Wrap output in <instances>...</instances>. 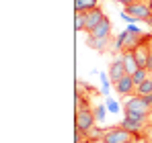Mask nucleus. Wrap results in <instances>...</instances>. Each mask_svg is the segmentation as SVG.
I'll return each mask as SVG.
<instances>
[{"label":"nucleus","mask_w":152,"mask_h":143,"mask_svg":"<svg viewBox=\"0 0 152 143\" xmlns=\"http://www.w3.org/2000/svg\"><path fill=\"white\" fill-rule=\"evenodd\" d=\"M140 41H142V33H140L136 27H127L126 31L117 37L115 49H117L119 53H124V51H134V49L140 45Z\"/></svg>","instance_id":"nucleus-1"},{"label":"nucleus","mask_w":152,"mask_h":143,"mask_svg":"<svg viewBox=\"0 0 152 143\" xmlns=\"http://www.w3.org/2000/svg\"><path fill=\"white\" fill-rule=\"evenodd\" d=\"M140 141V135L127 131L124 127H109L105 129V137H103L101 143H138Z\"/></svg>","instance_id":"nucleus-2"},{"label":"nucleus","mask_w":152,"mask_h":143,"mask_svg":"<svg viewBox=\"0 0 152 143\" xmlns=\"http://www.w3.org/2000/svg\"><path fill=\"white\" fill-rule=\"evenodd\" d=\"M126 113H134V115H144V117H150L152 115V106L146 102L144 96H132L124 106Z\"/></svg>","instance_id":"nucleus-3"},{"label":"nucleus","mask_w":152,"mask_h":143,"mask_svg":"<svg viewBox=\"0 0 152 143\" xmlns=\"http://www.w3.org/2000/svg\"><path fill=\"white\" fill-rule=\"evenodd\" d=\"M95 110L93 108H80V110H76V131H88L91 127H95Z\"/></svg>","instance_id":"nucleus-4"},{"label":"nucleus","mask_w":152,"mask_h":143,"mask_svg":"<svg viewBox=\"0 0 152 143\" xmlns=\"http://www.w3.org/2000/svg\"><path fill=\"white\" fill-rule=\"evenodd\" d=\"M124 12L129 14V17H134L136 21H146L148 17H152L150 6L144 4V2H134V4H129V6H124Z\"/></svg>","instance_id":"nucleus-5"},{"label":"nucleus","mask_w":152,"mask_h":143,"mask_svg":"<svg viewBox=\"0 0 152 143\" xmlns=\"http://www.w3.org/2000/svg\"><path fill=\"white\" fill-rule=\"evenodd\" d=\"M115 90L119 96H127V94H136V84H134V78L126 74L119 82H115Z\"/></svg>","instance_id":"nucleus-6"},{"label":"nucleus","mask_w":152,"mask_h":143,"mask_svg":"<svg viewBox=\"0 0 152 143\" xmlns=\"http://www.w3.org/2000/svg\"><path fill=\"white\" fill-rule=\"evenodd\" d=\"M126 74L127 72H126V66H124V59L121 57H117L115 61H111V66H109V78L113 80V84L119 82Z\"/></svg>","instance_id":"nucleus-7"},{"label":"nucleus","mask_w":152,"mask_h":143,"mask_svg":"<svg viewBox=\"0 0 152 143\" xmlns=\"http://www.w3.org/2000/svg\"><path fill=\"white\" fill-rule=\"evenodd\" d=\"M84 17H86V31H88V33H91V31H93L99 23L105 21V14H103L101 8H93V10L84 12Z\"/></svg>","instance_id":"nucleus-8"},{"label":"nucleus","mask_w":152,"mask_h":143,"mask_svg":"<svg viewBox=\"0 0 152 143\" xmlns=\"http://www.w3.org/2000/svg\"><path fill=\"white\" fill-rule=\"evenodd\" d=\"M88 35H93V37H97V39H109V37H111V21L105 17V21L97 25Z\"/></svg>","instance_id":"nucleus-9"},{"label":"nucleus","mask_w":152,"mask_h":143,"mask_svg":"<svg viewBox=\"0 0 152 143\" xmlns=\"http://www.w3.org/2000/svg\"><path fill=\"white\" fill-rule=\"evenodd\" d=\"M121 59H124V66H126V72L129 74V76H134L136 72L140 70V64H138V59H136L134 51H124V53H121Z\"/></svg>","instance_id":"nucleus-10"},{"label":"nucleus","mask_w":152,"mask_h":143,"mask_svg":"<svg viewBox=\"0 0 152 143\" xmlns=\"http://www.w3.org/2000/svg\"><path fill=\"white\" fill-rule=\"evenodd\" d=\"M119 127H124V129H127V131H132V133L140 135V133L144 131L146 123H142V121H134V119H129V117H126V119L119 123Z\"/></svg>","instance_id":"nucleus-11"},{"label":"nucleus","mask_w":152,"mask_h":143,"mask_svg":"<svg viewBox=\"0 0 152 143\" xmlns=\"http://www.w3.org/2000/svg\"><path fill=\"white\" fill-rule=\"evenodd\" d=\"M76 12H88L93 8H99V0H74Z\"/></svg>","instance_id":"nucleus-12"},{"label":"nucleus","mask_w":152,"mask_h":143,"mask_svg":"<svg viewBox=\"0 0 152 143\" xmlns=\"http://www.w3.org/2000/svg\"><path fill=\"white\" fill-rule=\"evenodd\" d=\"M84 137L86 139H91L93 143H97V141H103V137H105V129H101V127H91L88 131H84Z\"/></svg>","instance_id":"nucleus-13"},{"label":"nucleus","mask_w":152,"mask_h":143,"mask_svg":"<svg viewBox=\"0 0 152 143\" xmlns=\"http://www.w3.org/2000/svg\"><path fill=\"white\" fill-rule=\"evenodd\" d=\"M150 94H152V78H148L140 86H136V94L134 96H150Z\"/></svg>","instance_id":"nucleus-14"},{"label":"nucleus","mask_w":152,"mask_h":143,"mask_svg":"<svg viewBox=\"0 0 152 143\" xmlns=\"http://www.w3.org/2000/svg\"><path fill=\"white\" fill-rule=\"evenodd\" d=\"M111 39V37H109ZM109 39H97V37H93V35H88V39H86V45L93 49H99V51H105V47H107V41Z\"/></svg>","instance_id":"nucleus-15"},{"label":"nucleus","mask_w":152,"mask_h":143,"mask_svg":"<svg viewBox=\"0 0 152 143\" xmlns=\"http://www.w3.org/2000/svg\"><path fill=\"white\" fill-rule=\"evenodd\" d=\"M148 74H150V72L146 70V68H140V70H138L136 74H134V76H132V78H134V84H136V86H140L144 80H148V78H150Z\"/></svg>","instance_id":"nucleus-16"},{"label":"nucleus","mask_w":152,"mask_h":143,"mask_svg":"<svg viewBox=\"0 0 152 143\" xmlns=\"http://www.w3.org/2000/svg\"><path fill=\"white\" fill-rule=\"evenodd\" d=\"M74 27L76 31H86V17H84V12H76L74 14Z\"/></svg>","instance_id":"nucleus-17"},{"label":"nucleus","mask_w":152,"mask_h":143,"mask_svg":"<svg viewBox=\"0 0 152 143\" xmlns=\"http://www.w3.org/2000/svg\"><path fill=\"white\" fill-rule=\"evenodd\" d=\"M93 110H95V119H97V121H103V119H105V106H101V104H99V106H95Z\"/></svg>","instance_id":"nucleus-18"},{"label":"nucleus","mask_w":152,"mask_h":143,"mask_svg":"<svg viewBox=\"0 0 152 143\" xmlns=\"http://www.w3.org/2000/svg\"><path fill=\"white\" fill-rule=\"evenodd\" d=\"M107 104H109V110H111V113H117V110H119V106H117V102H115V100H109Z\"/></svg>","instance_id":"nucleus-19"},{"label":"nucleus","mask_w":152,"mask_h":143,"mask_svg":"<svg viewBox=\"0 0 152 143\" xmlns=\"http://www.w3.org/2000/svg\"><path fill=\"white\" fill-rule=\"evenodd\" d=\"M117 2H121L124 6H129V4H134V2H138V0H117Z\"/></svg>","instance_id":"nucleus-20"},{"label":"nucleus","mask_w":152,"mask_h":143,"mask_svg":"<svg viewBox=\"0 0 152 143\" xmlns=\"http://www.w3.org/2000/svg\"><path fill=\"white\" fill-rule=\"evenodd\" d=\"M76 143H93V141H91V139H86V137H82V139H78Z\"/></svg>","instance_id":"nucleus-21"},{"label":"nucleus","mask_w":152,"mask_h":143,"mask_svg":"<svg viewBox=\"0 0 152 143\" xmlns=\"http://www.w3.org/2000/svg\"><path fill=\"white\" fill-rule=\"evenodd\" d=\"M152 70V51H150V59H148V72Z\"/></svg>","instance_id":"nucleus-22"},{"label":"nucleus","mask_w":152,"mask_h":143,"mask_svg":"<svg viewBox=\"0 0 152 143\" xmlns=\"http://www.w3.org/2000/svg\"><path fill=\"white\" fill-rule=\"evenodd\" d=\"M144 23H148V25H150V27H152V17H148V19L144 21Z\"/></svg>","instance_id":"nucleus-23"},{"label":"nucleus","mask_w":152,"mask_h":143,"mask_svg":"<svg viewBox=\"0 0 152 143\" xmlns=\"http://www.w3.org/2000/svg\"><path fill=\"white\" fill-rule=\"evenodd\" d=\"M148 6H150V10H152V0H148Z\"/></svg>","instance_id":"nucleus-24"},{"label":"nucleus","mask_w":152,"mask_h":143,"mask_svg":"<svg viewBox=\"0 0 152 143\" xmlns=\"http://www.w3.org/2000/svg\"><path fill=\"white\" fill-rule=\"evenodd\" d=\"M150 76H152V70H150Z\"/></svg>","instance_id":"nucleus-25"},{"label":"nucleus","mask_w":152,"mask_h":143,"mask_svg":"<svg viewBox=\"0 0 152 143\" xmlns=\"http://www.w3.org/2000/svg\"><path fill=\"white\" fill-rule=\"evenodd\" d=\"M150 137H152V135H150ZM150 143H152V141H150Z\"/></svg>","instance_id":"nucleus-26"}]
</instances>
